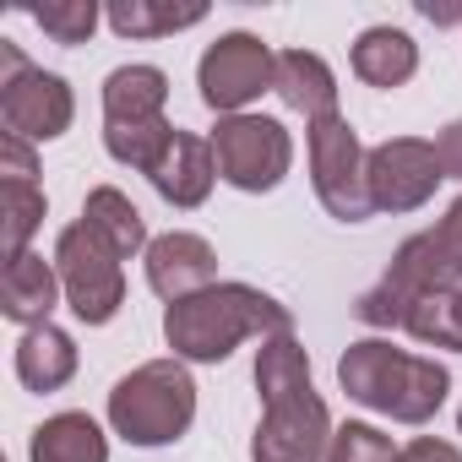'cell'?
<instances>
[{
  "label": "cell",
  "instance_id": "6da1fadb",
  "mask_svg": "<svg viewBox=\"0 0 462 462\" xmlns=\"http://www.w3.org/2000/svg\"><path fill=\"white\" fill-rule=\"evenodd\" d=\"M256 392L262 424L251 440V462H327L332 451V413L310 386V359L294 332L267 337L256 354Z\"/></svg>",
  "mask_w": 462,
  "mask_h": 462
},
{
  "label": "cell",
  "instance_id": "7a4b0ae2",
  "mask_svg": "<svg viewBox=\"0 0 462 462\" xmlns=\"http://www.w3.org/2000/svg\"><path fill=\"white\" fill-rule=\"evenodd\" d=\"M283 332H294L289 305H278L273 294H262L251 283H212L163 310V337H169L174 359H185V365H217L251 337L267 343Z\"/></svg>",
  "mask_w": 462,
  "mask_h": 462
},
{
  "label": "cell",
  "instance_id": "3957f363",
  "mask_svg": "<svg viewBox=\"0 0 462 462\" xmlns=\"http://www.w3.org/2000/svg\"><path fill=\"white\" fill-rule=\"evenodd\" d=\"M337 381L354 402L397 419V424H430L451 392V375L440 359L392 348L386 337H365L348 343V354L337 359Z\"/></svg>",
  "mask_w": 462,
  "mask_h": 462
},
{
  "label": "cell",
  "instance_id": "277c9868",
  "mask_svg": "<svg viewBox=\"0 0 462 462\" xmlns=\"http://www.w3.org/2000/svg\"><path fill=\"white\" fill-rule=\"evenodd\" d=\"M462 283V196L446 207V217L424 235L402 240L386 278L375 289L359 294V321L375 327V332H392L408 321V310L424 300V294H440V289H457Z\"/></svg>",
  "mask_w": 462,
  "mask_h": 462
},
{
  "label": "cell",
  "instance_id": "5b68a950",
  "mask_svg": "<svg viewBox=\"0 0 462 462\" xmlns=\"http://www.w3.org/2000/svg\"><path fill=\"white\" fill-rule=\"evenodd\" d=\"M196 419V381L185 359H147L109 392V424L131 446H169Z\"/></svg>",
  "mask_w": 462,
  "mask_h": 462
},
{
  "label": "cell",
  "instance_id": "8992f818",
  "mask_svg": "<svg viewBox=\"0 0 462 462\" xmlns=\"http://www.w3.org/2000/svg\"><path fill=\"white\" fill-rule=\"evenodd\" d=\"M0 120H6V136L55 142L71 131L77 98H71L66 77L28 66V55L17 44H0Z\"/></svg>",
  "mask_w": 462,
  "mask_h": 462
},
{
  "label": "cell",
  "instance_id": "52a82bcc",
  "mask_svg": "<svg viewBox=\"0 0 462 462\" xmlns=\"http://www.w3.org/2000/svg\"><path fill=\"white\" fill-rule=\"evenodd\" d=\"M55 273H60V289H66V305L88 327L115 321V310L125 305V267H120V256L93 235L82 217L71 228H60V240H55Z\"/></svg>",
  "mask_w": 462,
  "mask_h": 462
},
{
  "label": "cell",
  "instance_id": "ba28073f",
  "mask_svg": "<svg viewBox=\"0 0 462 462\" xmlns=\"http://www.w3.org/2000/svg\"><path fill=\"white\" fill-rule=\"evenodd\" d=\"M212 158H217V180H228L245 196H262L283 185L294 163V136L267 115H228L212 131Z\"/></svg>",
  "mask_w": 462,
  "mask_h": 462
},
{
  "label": "cell",
  "instance_id": "9c48e42d",
  "mask_svg": "<svg viewBox=\"0 0 462 462\" xmlns=\"http://www.w3.org/2000/svg\"><path fill=\"white\" fill-rule=\"evenodd\" d=\"M305 147H310V180H316L321 207L337 223H365L375 212V201H370V174H365L370 152L359 147V131L343 115H332V120L310 125Z\"/></svg>",
  "mask_w": 462,
  "mask_h": 462
},
{
  "label": "cell",
  "instance_id": "30bf717a",
  "mask_svg": "<svg viewBox=\"0 0 462 462\" xmlns=\"http://www.w3.org/2000/svg\"><path fill=\"white\" fill-rule=\"evenodd\" d=\"M273 71H278V55L256 33H223L217 44H207L196 66V88H201V104L228 120V115H245V104L273 88Z\"/></svg>",
  "mask_w": 462,
  "mask_h": 462
},
{
  "label": "cell",
  "instance_id": "8fae6325",
  "mask_svg": "<svg viewBox=\"0 0 462 462\" xmlns=\"http://www.w3.org/2000/svg\"><path fill=\"white\" fill-rule=\"evenodd\" d=\"M365 174H370L375 212H419L435 196V185L446 180L435 142H424V136H392V142L370 147Z\"/></svg>",
  "mask_w": 462,
  "mask_h": 462
},
{
  "label": "cell",
  "instance_id": "7c38bea8",
  "mask_svg": "<svg viewBox=\"0 0 462 462\" xmlns=\"http://www.w3.org/2000/svg\"><path fill=\"white\" fill-rule=\"evenodd\" d=\"M212 278H217V256H212V245H207L201 235L169 228V235H158V240L147 245V283H152L158 300L180 305V300L212 289Z\"/></svg>",
  "mask_w": 462,
  "mask_h": 462
},
{
  "label": "cell",
  "instance_id": "4fadbf2b",
  "mask_svg": "<svg viewBox=\"0 0 462 462\" xmlns=\"http://www.w3.org/2000/svg\"><path fill=\"white\" fill-rule=\"evenodd\" d=\"M152 190L169 201V207H201L212 196V180H217V158H212V142L196 136V131H174V142L163 147V158L152 163Z\"/></svg>",
  "mask_w": 462,
  "mask_h": 462
},
{
  "label": "cell",
  "instance_id": "5bb4252c",
  "mask_svg": "<svg viewBox=\"0 0 462 462\" xmlns=\"http://www.w3.org/2000/svg\"><path fill=\"white\" fill-rule=\"evenodd\" d=\"M273 93L294 115H305L310 125L337 115V77H332V66L316 50H283L278 55V71H273Z\"/></svg>",
  "mask_w": 462,
  "mask_h": 462
},
{
  "label": "cell",
  "instance_id": "9a60e30c",
  "mask_svg": "<svg viewBox=\"0 0 462 462\" xmlns=\"http://www.w3.org/2000/svg\"><path fill=\"white\" fill-rule=\"evenodd\" d=\"M60 294H66V289H60L55 262H44V256H33V251L17 256V262H6V278H0V310H6V321H17V327H44Z\"/></svg>",
  "mask_w": 462,
  "mask_h": 462
},
{
  "label": "cell",
  "instance_id": "2e32d148",
  "mask_svg": "<svg viewBox=\"0 0 462 462\" xmlns=\"http://www.w3.org/2000/svg\"><path fill=\"white\" fill-rule=\"evenodd\" d=\"M169 77L158 66H120L104 77V125H147L163 120Z\"/></svg>",
  "mask_w": 462,
  "mask_h": 462
},
{
  "label": "cell",
  "instance_id": "e0dca14e",
  "mask_svg": "<svg viewBox=\"0 0 462 462\" xmlns=\"http://www.w3.org/2000/svg\"><path fill=\"white\" fill-rule=\"evenodd\" d=\"M77 375V343L60 327H28L17 343V381L28 392H60Z\"/></svg>",
  "mask_w": 462,
  "mask_h": 462
},
{
  "label": "cell",
  "instance_id": "ac0fdd59",
  "mask_svg": "<svg viewBox=\"0 0 462 462\" xmlns=\"http://www.w3.org/2000/svg\"><path fill=\"white\" fill-rule=\"evenodd\" d=\"M82 223L93 228V235L125 262V256H147V223H142V212H136V201L125 196V190H115V185H98V190H88V201H82Z\"/></svg>",
  "mask_w": 462,
  "mask_h": 462
},
{
  "label": "cell",
  "instance_id": "d6986e66",
  "mask_svg": "<svg viewBox=\"0 0 462 462\" xmlns=\"http://www.w3.org/2000/svg\"><path fill=\"white\" fill-rule=\"evenodd\" d=\"M419 71V44L402 28H365L354 44V77L370 88H402Z\"/></svg>",
  "mask_w": 462,
  "mask_h": 462
},
{
  "label": "cell",
  "instance_id": "ffe728a7",
  "mask_svg": "<svg viewBox=\"0 0 462 462\" xmlns=\"http://www.w3.org/2000/svg\"><path fill=\"white\" fill-rule=\"evenodd\" d=\"M33 462H109V440L88 413H55L33 430Z\"/></svg>",
  "mask_w": 462,
  "mask_h": 462
},
{
  "label": "cell",
  "instance_id": "44dd1931",
  "mask_svg": "<svg viewBox=\"0 0 462 462\" xmlns=\"http://www.w3.org/2000/svg\"><path fill=\"white\" fill-rule=\"evenodd\" d=\"M207 17V6H169V0H115L109 6V28L120 39H163L180 28H196Z\"/></svg>",
  "mask_w": 462,
  "mask_h": 462
},
{
  "label": "cell",
  "instance_id": "7402d4cb",
  "mask_svg": "<svg viewBox=\"0 0 462 462\" xmlns=\"http://www.w3.org/2000/svg\"><path fill=\"white\" fill-rule=\"evenodd\" d=\"M402 332H408L413 343H424V348H451V354H462V283H457V289H440V294H424V300L408 310Z\"/></svg>",
  "mask_w": 462,
  "mask_h": 462
},
{
  "label": "cell",
  "instance_id": "603a6c76",
  "mask_svg": "<svg viewBox=\"0 0 462 462\" xmlns=\"http://www.w3.org/2000/svg\"><path fill=\"white\" fill-rule=\"evenodd\" d=\"M44 190L39 185H23V180H0V245H6V262L28 256V240L33 228L44 223Z\"/></svg>",
  "mask_w": 462,
  "mask_h": 462
},
{
  "label": "cell",
  "instance_id": "cb8c5ba5",
  "mask_svg": "<svg viewBox=\"0 0 462 462\" xmlns=\"http://www.w3.org/2000/svg\"><path fill=\"white\" fill-rule=\"evenodd\" d=\"M174 131H180V125H169V120H147V125H104V147H109L115 163L152 174V163L163 158V147L174 142Z\"/></svg>",
  "mask_w": 462,
  "mask_h": 462
},
{
  "label": "cell",
  "instance_id": "d4e9b609",
  "mask_svg": "<svg viewBox=\"0 0 462 462\" xmlns=\"http://www.w3.org/2000/svg\"><path fill=\"white\" fill-rule=\"evenodd\" d=\"M55 44H88L93 28H98V6L93 0H50V6H33L28 12Z\"/></svg>",
  "mask_w": 462,
  "mask_h": 462
},
{
  "label": "cell",
  "instance_id": "484cf974",
  "mask_svg": "<svg viewBox=\"0 0 462 462\" xmlns=\"http://www.w3.org/2000/svg\"><path fill=\"white\" fill-rule=\"evenodd\" d=\"M327 462H397V446H392V435H381L375 424H343V430L332 435Z\"/></svg>",
  "mask_w": 462,
  "mask_h": 462
},
{
  "label": "cell",
  "instance_id": "4316f807",
  "mask_svg": "<svg viewBox=\"0 0 462 462\" xmlns=\"http://www.w3.org/2000/svg\"><path fill=\"white\" fill-rule=\"evenodd\" d=\"M0 174L33 185V174H39V163H33V142H23V136H0Z\"/></svg>",
  "mask_w": 462,
  "mask_h": 462
},
{
  "label": "cell",
  "instance_id": "83f0119b",
  "mask_svg": "<svg viewBox=\"0 0 462 462\" xmlns=\"http://www.w3.org/2000/svg\"><path fill=\"white\" fill-rule=\"evenodd\" d=\"M397 462H462V451L451 440H435V435H419L397 451Z\"/></svg>",
  "mask_w": 462,
  "mask_h": 462
},
{
  "label": "cell",
  "instance_id": "f1b7e54d",
  "mask_svg": "<svg viewBox=\"0 0 462 462\" xmlns=\"http://www.w3.org/2000/svg\"><path fill=\"white\" fill-rule=\"evenodd\" d=\"M435 158H440L446 180H462V120H451V125L435 136Z\"/></svg>",
  "mask_w": 462,
  "mask_h": 462
},
{
  "label": "cell",
  "instance_id": "f546056e",
  "mask_svg": "<svg viewBox=\"0 0 462 462\" xmlns=\"http://www.w3.org/2000/svg\"><path fill=\"white\" fill-rule=\"evenodd\" d=\"M419 12L430 23H462V6H430V0H419Z\"/></svg>",
  "mask_w": 462,
  "mask_h": 462
},
{
  "label": "cell",
  "instance_id": "4dcf8cb0",
  "mask_svg": "<svg viewBox=\"0 0 462 462\" xmlns=\"http://www.w3.org/2000/svg\"><path fill=\"white\" fill-rule=\"evenodd\" d=\"M457 435H462V413H457Z\"/></svg>",
  "mask_w": 462,
  "mask_h": 462
}]
</instances>
